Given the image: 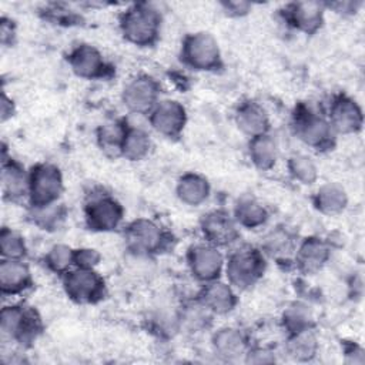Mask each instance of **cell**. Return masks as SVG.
I'll return each instance as SVG.
<instances>
[{
	"label": "cell",
	"mask_w": 365,
	"mask_h": 365,
	"mask_svg": "<svg viewBox=\"0 0 365 365\" xmlns=\"http://www.w3.org/2000/svg\"><path fill=\"white\" fill-rule=\"evenodd\" d=\"M348 192L338 182H325L312 195L314 208L324 215H338L348 207Z\"/></svg>",
	"instance_id": "obj_25"
},
{
	"label": "cell",
	"mask_w": 365,
	"mask_h": 365,
	"mask_svg": "<svg viewBox=\"0 0 365 365\" xmlns=\"http://www.w3.org/2000/svg\"><path fill=\"white\" fill-rule=\"evenodd\" d=\"M160 83L150 74L131 77L121 91L123 106L133 114H148L160 101Z\"/></svg>",
	"instance_id": "obj_11"
},
{
	"label": "cell",
	"mask_w": 365,
	"mask_h": 365,
	"mask_svg": "<svg viewBox=\"0 0 365 365\" xmlns=\"http://www.w3.org/2000/svg\"><path fill=\"white\" fill-rule=\"evenodd\" d=\"M16 113V106L14 101L3 91L1 94V103H0V117L1 123H6L9 118H11Z\"/></svg>",
	"instance_id": "obj_42"
},
{
	"label": "cell",
	"mask_w": 365,
	"mask_h": 365,
	"mask_svg": "<svg viewBox=\"0 0 365 365\" xmlns=\"http://www.w3.org/2000/svg\"><path fill=\"white\" fill-rule=\"evenodd\" d=\"M175 195L180 202L188 207H200L210 198L211 184L202 174L188 171L177 180Z\"/></svg>",
	"instance_id": "obj_24"
},
{
	"label": "cell",
	"mask_w": 365,
	"mask_h": 365,
	"mask_svg": "<svg viewBox=\"0 0 365 365\" xmlns=\"http://www.w3.org/2000/svg\"><path fill=\"white\" fill-rule=\"evenodd\" d=\"M124 241L131 254L148 258L167 251L173 235L155 220L140 217L124 227Z\"/></svg>",
	"instance_id": "obj_4"
},
{
	"label": "cell",
	"mask_w": 365,
	"mask_h": 365,
	"mask_svg": "<svg viewBox=\"0 0 365 365\" xmlns=\"http://www.w3.org/2000/svg\"><path fill=\"white\" fill-rule=\"evenodd\" d=\"M287 170L291 178L302 185H312L318 180V167L315 161L302 153L288 157Z\"/></svg>",
	"instance_id": "obj_34"
},
{
	"label": "cell",
	"mask_w": 365,
	"mask_h": 365,
	"mask_svg": "<svg viewBox=\"0 0 365 365\" xmlns=\"http://www.w3.org/2000/svg\"><path fill=\"white\" fill-rule=\"evenodd\" d=\"M324 4H325V9H329L336 14L352 16V14L358 13V10L362 6V1L346 0V1H334V3H324Z\"/></svg>",
	"instance_id": "obj_40"
},
{
	"label": "cell",
	"mask_w": 365,
	"mask_h": 365,
	"mask_svg": "<svg viewBox=\"0 0 365 365\" xmlns=\"http://www.w3.org/2000/svg\"><path fill=\"white\" fill-rule=\"evenodd\" d=\"M281 325L287 334L315 328L312 309L305 302L294 301L287 308H284L281 314Z\"/></svg>",
	"instance_id": "obj_32"
},
{
	"label": "cell",
	"mask_w": 365,
	"mask_h": 365,
	"mask_svg": "<svg viewBox=\"0 0 365 365\" xmlns=\"http://www.w3.org/2000/svg\"><path fill=\"white\" fill-rule=\"evenodd\" d=\"M44 267L54 275H64L74 267V248L67 244L51 245L43 258Z\"/></svg>",
	"instance_id": "obj_35"
},
{
	"label": "cell",
	"mask_w": 365,
	"mask_h": 365,
	"mask_svg": "<svg viewBox=\"0 0 365 365\" xmlns=\"http://www.w3.org/2000/svg\"><path fill=\"white\" fill-rule=\"evenodd\" d=\"M344 355H345V362L348 364L365 362V352L362 346H359L355 342H344Z\"/></svg>",
	"instance_id": "obj_41"
},
{
	"label": "cell",
	"mask_w": 365,
	"mask_h": 365,
	"mask_svg": "<svg viewBox=\"0 0 365 365\" xmlns=\"http://www.w3.org/2000/svg\"><path fill=\"white\" fill-rule=\"evenodd\" d=\"M151 148H153V141L150 134L141 127L128 125L123 145H121L120 157L133 163L141 161L150 154Z\"/></svg>",
	"instance_id": "obj_30"
},
{
	"label": "cell",
	"mask_w": 365,
	"mask_h": 365,
	"mask_svg": "<svg viewBox=\"0 0 365 365\" xmlns=\"http://www.w3.org/2000/svg\"><path fill=\"white\" fill-rule=\"evenodd\" d=\"M0 252L1 258L26 259L29 250L24 237L9 227H3L0 231Z\"/></svg>",
	"instance_id": "obj_36"
},
{
	"label": "cell",
	"mask_w": 365,
	"mask_h": 365,
	"mask_svg": "<svg viewBox=\"0 0 365 365\" xmlns=\"http://www.w3.org/2000/svg\"><path fill=\"white\" fill-rule=\"evenodd\" d=\"M147 117L151 128L170 140L181 137L188 120L185 107L178 100L173 98L160 100Z\"/></svg>",
	"instance_id": "obj_13"
},
{
	"label": "cell",
	"mask_w": 365,
	"mask_h": 365,
	"mask_svg": "<svg viewBox=\"0 0 365 365\" xmlns=\"http://www.w3.org/2000/svg\"><path fill=\"white\" fill-rule=\"evenodd\" d=\"M180 58L194 71H218L224 66L220 44L208 31L188 33L182 38Z\"/></svg>",
	"instance_id": "obj_6"
},
{
	"label": "cell",
	"mask_w": 365,
	"mask_h": 365,
	"mask_svg": "<svg viewBox=\"0 0 365 365\" xmlns=\"http://www.w3.org/2000/svg\"><path fill=\"white\" fill-rule=\"evenodd\" d=\"M325 11V4L321 1H294L288 3L281 14L289 27L302 34L312 36L322 27Z\"/></svg>",
	"instance_id": "obj_16"
},
{
	"label": "cell",
	"mask_w": 365,
	"mask_h": 365,
	"mask_svg": "<svg viewBox=\"0 0 365 365\" xmlns=\"http://www.w3.org/2000/svg\"><path fill=\"white\" fill-rule=\"evenodd\" d=\"M27 217L38 230L57 231L67 218V208L60 201L41 207H29Z\"/></svg>",
	"instance_id": "obj_31"
},
{
	"label": "cell",
	"mask_w": 365,
	"mask_h": 365,
	"mask_svg": "<svg viewBox=\"0 0 365 365\" xmlns=\"http://www.w3.org/2000/svg\"><path fill=\"white\" fill-rule=\"evenodd\" d=\"M220 6H221L222 11L230 17H244L252 10V3L242 1V0L222 1Z\"/></svg>",
	"instance_id": "obj_38"
},
{
	"label": "cell",
	"mask_w": 365,
	"mask_h": 365,
	"mask_svg": "<svg viewBox=\"0 0 365 365\" xmlns=\"http://www.w3.org/2000/svg\"><path fill=\"white\" fill-rule=\"evenodd\" d=\"M279 150L277 140L269 134H261L248 140V157L259 171H269L278 161Z\"/></svg>",
	"instance_id": "obj_27"
},
{
	"label": "cell",
	"mask_w": 365,
	"mask_h": 365,
	"mask_svg": "<svg viewBox=\"0 0 365 365\" xmlns=\"http://www.w3.org/2000/svg\"><path fill=\"white\" fill-rule=\"evenodd\" d=\"M101 261V254L96 248L81 247L74 248V267L96 268Z\"/></svg>",
	"instance_id": "obj_37"
},
{
	"label": "cell",
	"mask_w": 365,
	"mask_h": 365,
	"mask_svg": "<svg viewBox=\"0 0 365 365\" xmlns=\"http://www.w3.org/2000/svg\"><path fill=\"white\" fill-rule=\"evenodd\" d=\"M66 60L74 76L83 80H103L113 74V67L106 61L103 53L87 43L74 46Z\"/></svg>",
	"instance_id": "obj_12"
},
{
	"label": "cell",
	"mask_w": 365,
	"mask_h": 365,
	"mask_svg": "<svg viewBox=\"0 0 365 365\" xmlns=\"http://www.w3.org/2000/svg\"><path fill=\"white\" fill-rule=\"evenodd\" d=\"M232 217L238 227L245 230H257L267 224L269 212L257 198L250 195L240 197L232 208Z\"/></svg>",
	"instance_id": "obj_26"
},
{
	"label": "cell",
	"mask_w": 365,
	"mask_h": 365,
	"mask_svg": "<svg viewBox=\"0 0 365 365\" xmlns=\"http://www.w3.org/2000/svg\"><path fill=\"white\" fill-rule=\"evenodd\" d=\"M250 346L247 334L238 327H221L211 335L212 352L225 362L244 359Z\"/></svg>",
	"instance_id": "obj_20"
},
{
	"label": "cell",
	"mask_w": 365,
	"mask_h": 365,
	"mask_svg": "<svg viewBox=\"0 0 365 365\" xmlns=\"http://www.w3.org/2000/svg\"><path fill=\"white\" fill-rule=\"evenodd\" d=\"M64 190L61 170L51 163H37L29 170V207L57 202Z\"/></svg>",
	"instance_id": "obj_8"
},
{
	"label": "cell",
	"mask_w": 365,
	"mask_h": 365,
	"mask_svg": "<svg viewBox=\"0 0 365 365\" xmlns=\"http://www.w3.org/2000/svg\"><path fill=\"white\" fill-rule=\"evenodd\" d=\"M294 135L307 147L315 151H329L335 147L336 134L332 130L327 114L315 110L307 103L295 106L291 115Z\"/></svg>",
	"instance_id": "obj_2"
},
{
	"label": "cell",
	"mask_w": 365,
	"mask_h": 365,
	"mask_svg": "<svg viewBox=\"0 0 365 365\" xmlns=\"http://www.w3.org/2000/svg\"><path fill=\"white\" fill-rule=\"evenodd\" d=\"M234 121L238 130L247 135L248 140L269 133L271 128L268 113L254 100H245L237 106L234 111Z\"/></svg>",
	"instance_id": "obj_22"
},
{
	"label": "cell",
	"mask_w": 365,
	"mask_h": 365,
	"mask_svg": "<svg viewBox=\"0 0 365 365\" xmlns=\"http://www.w3.org/2000/svg\"><path fill=\"white\" fill-rule=\"evenodd\" d=\"M1 194L6 201L20 202L29 198V171L13 157H7L3 147L0 170Z\"/></svg>",
	"instance_id": "obj_18"
},
{
	"label": "cell",
	"mask_w": 365,
	"mask_h": 365,
	"mask_svg": "<svg viewBox=\"0 0 365 365\" xmlns=\"http://www.w3.org/2000/svg\"><path fill=\"white\" fill-rule=\"evenodd\" d=\"M60 279L66 295L74 304H97L107 295L106 281L96 268L73 267Z\"/></svg>",
	"instance_id": "obj_7"
},
{
	"label": "cell",
	"mask_w": 365,
	"mask_h": 365,
	"mask_svg": "<svg viewBox=\"0 0 365 365\" xmlns=\"http://www.w3.org/2000/svg\"><path fill=\"white\" fill-rule=\"evenodd\" d=\"M244 361L248 364H272L277 361L275 354L265 348H252L250 346L248 352L244 356Z\"/></svg>",
	"instance_id": "obj_39"
},
{
	"label": "cell",
	"mask_w": 365,
	"mask_h": 365,
	"mask_svg": "<svg viewBox=\"0 0 365 365\" xmlns=\"http://www.w3.org/2000/svg\"><path fill=\"white\" fill-rule=\"evenodd\" d=\"M319 349L318 336L315 328L304 329L294 334H287L285 339V354L297 362L312 361Z\"/></svg>",
	"instance_id": "obj_28"
},
{
	"label": "cell",
	"mask_w": 365,
	"mask_h": 365,
	"mask_svg": "<svg viewBox=\"0 0 365 365\" xmlns=\"http://www.w3.org/2000/svg\"><path fill=\"white\" fill-rule=\"evenodd\" d=\"M127 120H111L98 125L96 131V140L98 147L108 155L120 157L121 145L128 128Z\"/></svg>",
	"instance_id": "obj_29"
},
{
	"label": "cell",
	"mask_w": 365,
	"mask_h": 365,
	"mask_svg": "<svg viewBox=\"0 0 365 365\" xmlns=\"http://www.w3.org/2000/svg\"><path fill=\"white\" fill-rule=\"evenodd\" d=\"M41 329V318L33 307L24 304H10L1 308L0 334L3 339L27 345L38 336Z\"/></svg>",
	"instance_id": "obj_5"
},
{
	"label": "cell",
	"mask_w": 365,
	"mask_h": 365,
	"mask_svg": "<svg viewBox=\"0 0 365 365\" xmlns=\"http://www.w3.org/2000/svg\"><path fill=\"white\" fill-rule=\"evenodd\" d=\"M212 314L201 305L197 298L194 301L184 304L178 309V319H180V331L185 329L190 332H200L208 328L212 321Z\"/></svg>",
	"instance_id": "obj_33"
},
{
	"label": "cell",
	"mask_w": 365,
	"mask_h": 365,
	"mask_svg": "<svg viewBox=\"0 0 365 365\" xmlns=\"http://www.w3.org/2000/svg\"><path fill=\"white\" fill-rule=\"evenodd\" d=\"M238 291L227 281L215 279L207 284H201L197 294V301L204 305L214 317L227 315L232 312L238 304Z\"/></svg>",
	"instance_id": "obj_19"
},
{
	"label": "cell",
	"mask_w": 365,
	"mask_h": 365,
	"mask_svg": "<svg viewBox=\"0 0 365 365\" xmlns=\"http://www.w3.org/2000/svg\"><path fill=\"white\" fill-rule=\"evenodd\" d=\"M34 285L31 269L24 259L0 261V291L4 297L20 295Z\"/></svg>",
	"instance_id": "obj_21"
},
{
	"label": "cell",
	"mask_w": 365,
	"mask_h": 365,
	"mask_svg": "<svg viewBox=\"0 0 365 365\" xmlns=\"http://www.w3.org/2000/svg\"><path fill=\"white\" fill-rule=\"evenodd\" d=\"M185 259L191 277L200 284L220 279L224 274L225 255L221 252L220 247L210 242L202 241L188 247Z\"/></svg>",
	"instance_id": "obj_10"
},
{
	"label": "cell",
	"mask_w": 365,
	"mask_h": 365,
	"mask_svg": "<svg viewBox=\"0 0 365 365\" xmlns=\"http://www.w3.org/2000/svg\"><path fill=\"white\" fill-rule=\"evenodd\" d=\"M331 258V247L327 240L318 235H308L298 241L292 262L302 274L319 272Z\"/></svg>",
	"instance_id": "obj_17"
},
{
	"label": "cell",
	"mask_w": 365,
	"mask_h": 365,
	"mask_svg": "<svg viewBox=\"0 0 365 365\" xmlns=\"http://www.w3.org/2000/svg\"><path fill=\"white\" fill-rule=\"evenodd\" d=\"M200 231L205 242L217 247H228L240 238V227L227 210H211L200 218Z\"/></svg>",
	"instance_id": "obj_15"
},
{
	"label": "cell",
	"mask_w": 365,
	"mask_h": 365,
	"mask_svg": "<svg viewBox=\"0 0 365 365\" xmlns=\"http://www.w3.org/2000/svg\"><path fill=\"white\" fill-rule=\"evenodd\" d=\"M327 118L335 134H358L364 125V113L359 103L345 93L332 96Z\"/></svg>",
	"instance_id": "obj_14"
},
{
	"label": "cell",
	"mask_w": 365,
	"mask_h": 365,
	"mask_svg": "<svg viewBox=\"0 0 365 365\" xmlns=\"http://www.w3.org/2000/svg\"><path fill=\"white\" fill-rule=\"evenodd\" d=\"M267 257L259 247L242 244L225 257L224 275L237 291H248L264 277Z\"/></svg>",
	"instance_id": "obj_3"
},
{
	"label": "cell",
	"mask_w": 365,
	"mask_h": 365,
	"mask_svg": "<svg viewBox=\"0 0 365 365\" xmlns=\"http://www.w3.org/2000/svg\"><path fill=\"white\" fill-rule=\"evenodd\" d=\"M163 14L151 3H133L118 16V30L125 41L137 47H153L161 34Z\"/></svg>",
	"instance_id": "obj_1"
},
{
	"label": "cell",
	"mask_w": 365,
	"mask_h": 365,
	"mask_svg": "<svg viewBox=\"0 0 365 365\" xmlns=\"http://www.w3.org/2000/svg\"><path fill=\"white\" fill-rule=\"evenodd\" d=\"M124 220L121 202L104 191L93 192L84 204V221L88 230L96 232L115 231Z\"/></svg>",
	"instance_id": "obj_9"
},
{
	"label": "cell",
	"mask_w": 365,
	"mask_h": 365,
	"mask_svg": "<svg viewBox=\"0 0 365 365\" xmlns=\"http://www.w3.org/2000/svg\"><path fill=\"white\" fill-rule=\"evenodd\" d=\"M298 240L295 234L285 225H277L268 231L259 245V250L267 258H272L278 262L292 261Z\"/></svg>",
	"instance_id": "obj_23"
}]
</instances>
